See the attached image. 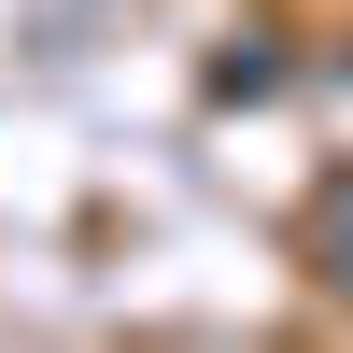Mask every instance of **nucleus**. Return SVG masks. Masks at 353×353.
<instances>
[{
  "label": "nucleus",
  "mask_w": 353,
  "mask_h": 353,
  "mask_svg": "<svg viewBox=\"0 0 353 353\" xmlns=\"http://www.w3.org/2000/svg\"><path fill=\"white\" fill-rule=\"evenodd\" d=\"M269 85H283V57H254V43H241V57H212V99H269Z\"/></svg>",
  "instance_id": "f257e3e1"
},
{
  "label": "nucleus",
  "mask_w": 353,
  "mask_h": 353,
  "mask_svg": "<svg viewBox=\"0 0 353 353\" xmlns=\"http://www.w3.org/2000/svg\"><path fill=\"white\" fill-rule=\"evenodd\" d=\"M325 283H339V297H353V184L325 198Z\"/></svg>",
  "instance_id": "f03ea898"
}]
</instances>
